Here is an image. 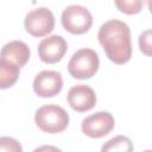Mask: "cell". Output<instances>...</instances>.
Here are the masks:
<instances>
[{"mask_svg":"<svg viewBox=\"0 0 152 152\" xmlns=\"http://www.w3.org/2000/svg\"><path fill=\"white\" fill-rule=\"evenodd\" d=\"M97 38L107 57L115 64H125L131 59V31L126 23L110 19L101 25Z\"/></svg>","mask_w":152,"mask_h":152,"instance_id":"6da1fadb","label":"cell"},{"mask_svg":"<svg viewBox=\"0 0 152 152\" xmlns=\"http://www.w3.org/2000/svg\"><path fill=\"white\" fill-rule=\"evenodd\" d=\"M34 121L37 126L46 133H59L69 125L68 112L53 103L42 106L36 110Z\"/></svg>","mask_w":152,"mask_h":152,"instance_id":"7a4b0ae2","label":"cell"},{"mask_svg":"<svg viewBox=\"0 0 152 152\" xmlns=\"http://www.w3.org/2000/svg\"><path fill=\"white\" fill-rule=\"evenodd\" d=\"M100 65L99 55L93 49H80L70 58L68 63L69 74L78 80H86L93 77Z\"/></svg>","mask_w":152,"mask_h":152,"instance_id":"3957f363","label":"cell"},{"mask_svg":"<svg viewBox=\"0 0 152 152\" xmlns=\"http://www.w3.org/2000/svg\"><path fill=\"white\" fill-rule=\"evenodd\" d=\"M63 27L74 34L87 32L93 24V15L89 10L82 5H69L62 12Z\"/></svg>","mask_w":152,"mask_h":152,"instance_id":"277c9868","label":"cell"},{"mask_svg":"<svg viewBox=\"0 0 152 152\" xmlns=\"http://www.w3.org/2000/svg\"><path fill=\"white\" fill-rule=\"evenodd\" d=\"M26 31L34 37H43L55 27V17L48 7H38L30 11L24 19Z\"/></svg>","mask_w":152,"mask_h":152,"instance_id":"5b68a950","label":"cell"},{"mask_svg":"<svg viewBox=\"0 0 152 152\" xmlns=\"http://www.w3.org/2000/svg\"><path fill=\"white\" fill-rule=\"evenodd\" d=\"M114 116L104 110L96 112L83 119L81 124L82 132L90 138H102L114 128Z\"/></svg>","mask_w":152,"mask_h":152,"instance_id":"8992f818","label":"cell"},{"mask_svg":"<svg viewBox=\"0 0 152 152\" xmlns=\"http://www.w3.org/2000/svg\"><path fill=\"white\" fill-rule=\"evenodd\" d=\"M63 88L61 72L55 70H43L33 80V90L40 97H52Z\"/></svg>","mask_w":152,"mask_h":152,"instance_id":"52a82bcc","label":"cell"},{"mask_svg":"<svg viewBox=\"0 0 152 152\" xmlns=\"http://www.w3.org/2000/svg\"><path fill=\"white\" fill-rule=\"evenodd\" d=\"M68 50V44L62 36L52 34L44 38L38 45L39 58L49 64L59 62Z\"/></svg>","mask_w":152,"mask_h":152,"instance_id":"ba28073f","label":"cell"},{"mask_svg":"<svg viewBox=\"0 0 152 152\" xmlns=\"http://www.w3.org/2000/svg\"><path fill=\"white\" fill-rule=\"evenodd\" d=\"M68 103L76 112H87L96 103V95L91 87L87 84H76L71 87L66 96Z\"/></svg>","mask_w":152,"mask_h":152,"instance_id":"9c48e42d","label":"cell"},{"mask_svg":"<svg viewBox=\"0 0 152 152\" xmlns=\"http://www.w3.org/2000/svg\"><path fill=\"white\" fill-rule=\"evenodd\" d=\"M0 57L21 68L27 63L30 58L28 45L23 40H12L2 46L0 51Z\"/></svg>","mask_w":152,"mask_h":152,"instance_id":"30bf717a","label":"cell"},{"mask_svg":"<svg viewBox=\"0 0 152 152\" xmlns=\"http://www.w3.org/2000/svg\"><path fill=\"white\" fill-rule=\"evenodd\" d=\"M19 66L0 57V89L12 87L19 77Z\"/></svg>","mask_w":152,"mask_h":152,"instance_id":"8fae6325","label":"cell"},{"mask_svg":"<svg viewBox=\"0 0 152 152\" xmlns=\"http://www.w3.org/2000/svg\"><path fill=\"white\" fill-rule=\"evenodd\" d=\"M133 142L129 138L116 135L102 145L101 152H133Z\"/></svg>","mask_w":152,"mask_h":152,"instance_id":"7c38bea8","label":"cell"},{"mask_svg":"<svg viewBox=\"0 0 152 152\" xmlns=\"http://www.w3.org/2000/svg\"><path fill=\"white\" fill-rule=\"evenodd\" d=\"M115 5L121 12L127 14H135L140 12L142 2L140 0H116Z\"/></svg>","mask_w":152,"mask_h":152,"instance_id":"4fadbf2b","label":"cell"},{"mask_svg":"<svg viewBox=\"0 0 152 152\" xmlns=\"http://www.w3.org/2000/svg\"><path fill=\"white\" fill-rule=\"evenodd\" d=\"M0 152H23V147L14 138L0 137Z\"/></svg>","mask_w":152,"mask_h":152,"instance_id":"5bb4252c","label":"cell"},{"mask_svg":"<svg viewBox=\"0 0 152 152\" xmlns=\"http://www.w3.org/2000/svg\"><path fill=\"white\" fill-rule=\"evenodd\" d=\"M150 36H151V31L147 30V31L142 32L140 34V37H139V46H140V50L145 55H147V56L151 55V38H150Z\"/></svg>","mask_w":152,"mask_h":152,"instance_id":"9a60e30c","label":"cell"},{"mask_svg":"<svg viewBox=\"0 0 152 152\" xmlns=\"http://www.w3.org/2000/svg\"><path fill=\"white\" fill-rule=\"evenodd\" d=\"M33 152H63V151L56 146H52V145H43V146L34 148Z\"/></svg>","mask_w":152,"mask_h":152,"instance_id":"2e32d148","label":"cell"},{"mask_svg":"<svg viewBox=\"0 0 152 152\" xmlns=\"http://www.w3.org/2000/svg\"><path fill=\"white\" fill-rule=\"evenodd\" d=\"M144 152H151V150H146V151H144Z\"/></svg>","mask_w":152,"mask_h":152,"instance_id":"e0dca14e","label":"cell"}]
</instances>
